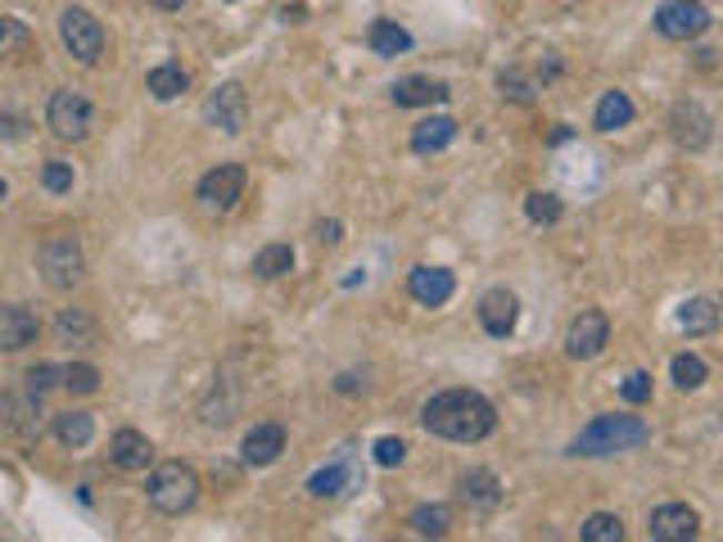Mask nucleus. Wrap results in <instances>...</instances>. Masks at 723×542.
I'll list each match as a JSON object with an SVG mask.
<instances>
[{
  "label": "nucleus",
  "mask_w": 723,
  "mask_h": 542,
  "mask_svg": "<svg viewBox=\"0 0 723 542\" xmlns=\"http://www.w3.org/2000/svg\"><path fill=\"white\" fill-rule=\"evenodd\" d=\"M421 425L439 439H452V443H480L493 434L498 425V412H493V402L475 389H443L425 402V412H421Z\"/></svg>",
  "instance_id": "nucleus-1"
},
{
  "label": "nucleus",
  "mask_w": 723,
  "mask_h": 542,
  "mask_svg": "<svg viewBox=\"0 0 723 542\" xmlns=\"http://www.w3.org/2000/svg\"><path fill=\"white\" fill-rule=\"evenodd\" d=\"M646 439H651V430L637 416H593V425L570 443V452L574 456H611V452L642 448Z\"/></svg>",
  "instance_id": "nucleus-2"
},
{
  "label": "nucleus",
  "mask_w": 723,
  "mask_h": 542,
  "mask_svg": "<svg viewBox=\"0 0 723 542\" xmlns=\"http://www.w3.org/2000/svg\"><path fill=\"white\" fill-rule=\"evenodd\" d=\"M145 498L163 515H185L194 502H200V474H194L185 461H163V465L150 470Z\"/></svg>",
  "instance_id": "nucleus-3"
},
{
  "label": "nucleus",
  "mask_w": 723,
  "mask_h": 542,
  "mask_svg": "<svg viewBox=\"0 0 723 542\" xmlns=\"http://www.w3.org/2000/svg\"><path fill=\"white\" fill-rule=\"evenodd\" d=\"M37 267H41V277H46L50 290H73L87 277V253H82V244L73 235H50L41 244V253H37Z\"/></svg>",
  "instance_id": "nucleus-4"
},
{
  "label": "nucleus",
  "mask_w": 723,
  "mask_h": 542,
  "mask_svg": "<svg viewBox=\"0 0 723 542\" xmlns=\"http://www.w3.org/2000/svg\"><path fill=\"white\" fill-rule=\"evenodd\" d=\"M46 127L59 136V141L78 145L96 127V109H91V100L82 91H54L50 104H46Z\"/></svg>",
  "instance_id": "nucleus-5"
},
{
  "label": "nucleus",
  "mask_w": 723,
  "mask_h": 542,
  "mask_svg": "<svg viewBox=\"0 0 723 542\" xmlns=\"http://www.w3.org/2000/svg\"><path fill=\"white\" fill-rule=\"evenodd\" d=\"M59 41H63V50H69L78 63H87V68L100 63V54H104V28H100V19L91 10H63Z\"/></svg>",
  "instance_id": "nucleus-6"
},
{
  "label": "nucleus",
  "mask_w": 723,
  "mask_h": 542,
  "mask_svg": "<svg viewBox=\"0 0 723 542\" xmlns=\"http://www.w3.org/2000/svg\"><path fill=\"white\" fill-rule=\"evenodd\" d=\"M194 199H200L209 213H231L235 203L244 199V168L240 163H218L213 172L200 177V185H194Z\"/></svg>",
  "instance_id": "nucleus-7"
},
{
  "label": "nucleus",
  "mask_w": 723,
  "mask_h": 542,
  "mask_svg": "<svg viewBox=\"0 0 723 542\" xmlns=\"http://www.w3.org/2000/svg\"><path fill=\"white\" fill-rule=\"evenodd\" d=\"M606 344H611V321H606V312H598V308L579 312V317L570 321V330H565V353H570L574 362L602 358Z\"/></svg>",
  "instance_id": "nucleus-8"
},
{
  "label": "nucleus",
  "mask_w": 723,
  "mask_h": 542,
  "mask_svg": "<svg viewBox=\"0 0 723 542\" xmlns=\"http://www.w3.org/2000/svg\"><path fill=\"white\" fill-rule=\"evenodd\" d=\"M705 28H710V10L701 0H665V6L655 10V32L665 41H696Z\"/></svg>",
  "instance_id": "nucleus-9"
},
{
  "label": "nucleus",
  "mask_w": 723,
  "mask_h": 542,
  "mask_svg": "<svg viewBox=\"0 0 723 542\" xmlns=\"http://www.w3.org/2000/svg\"><path fill=\"white\" fill-rule=\"evenodd\" d=\"M670 136H674L683 150H692V154L705 150L714 141V118H710V109L701 100H679L670 109Z\"/></svg>",
  "instance_id": "nucleus-10"
},
{
  "label": "nucleus",
  "mask_w": 723,
  "mask_h": 542,
  "mask_svg": "<svg viewBox=\"0 0 723 542\" xmlns=\"http://www.w3.org/2000/svg\"><path fill=\"white\" fill-rule=\"evenodd\" d=\"M244 118H249V100H244V87H235V82L218 87V91L204 100V122L218 127V131H227V136L244 131Z\"/></svg>",
  "instance_id": "nucleus-11"
},
{
  "label": "nucleus",
  "mask_w": 723,
  "mask_h": 542,
  "mask_svg": "<svg viewBox=\"0 0 723 542\" xmlns=\"http://www.w3.org/2000/svg\"><path fill=\"white\" fill-rule=\"evenodd\" d=\"M646 529H651L655 542H687V538H696L701 515L687 502H665V506L651 511V524Z\"/></svg>",
  "instance_id": "nucleus-12"
},
{
  "label": "nucleus",
  "mask_w": 723,
  "mask_h": 542,
  "mask_svg": "<svg viewBox=\"0 0 723 542\" xmlns=\"http://www.w3.org/2000/svg\"><path fill=\"white\" fill-rule=\"evenodd\" d=\"M408 290L421 308H443L452 294H456V277L448 267H416L408 277Z\"/></svg>",
  "instance_id": "nucleus-13"
},
{
  "label": "nucleus",
  "mask_w": 723,
  "mask_h": 542,
  "mask_svg": "<svg viewBox=\"0 0 723 542\" xmlns=\"http://www.w3.org/2000/svg\"><path fill=\"white\" fill-rule=\"evenodd\" d=\"M515 321H520V299L511 294V290H489L484 299H480V325L493 334V339H506L511 330H515Z\"/></svg>",
  "instance_id": "nucleus-14"
},
{
  "label": "nucleus",
  "mask_w": 723,
  "mask_h": 542,
  "mask_svg": "<svg viewBox=\"0 0 723 542\" xmlns=\"http://www.w3.org/2000/svg\"><path fill=\"white\" fill-rule=\"evenodd\" d=\"M37 334L41 325L28 308H14V303L0 308V353H23L28 344H37Z\"/></svg>",
  "instance_id": "nucleus-15"
},
{
  "label": "nucleus",
  "mask_w": 723,
  "mask_h": 542,
  "mask_svg": "<svg viewBox=\"0 0 723 542\" xmlns=\"http://www.w3.org/2000/svg\"><path fill=\"white\" fill-rule=\"evenodd\" d=\"M109 461H113L118 470H127V474H137V470H145V465L154 461V443H150L141 430H118V434L109 439Z\"/></svg>",
  "instance_id": "nucleus-16"
},
{
  "label": "nucleus",
  "mask_w": 723,
  "mask_h": 542,
  "mask_svg": "<svg viewBox=\"0 0 723 542\" xmlns=\"http://www.w3.org/2000/svg\"><path fill=\"white\" fill-rule=\"evenodd\" d=\"M456 498H462L471 511H493L502 502V484H498L493 470L475 465V470H466L462 480H456Z\"/></svg>",
  "instance_id": "nucleus-17"
},
{
  "label": "nucleus",
  "mask_w": 723,
  "mask_h": 542,
  "mask_svg": "<svg viewBox=\"0 0 723 542\" xmlns=\"http://www.w3.org/2000/svg\"><path fill=\"white\" fill-rule=\"evenodd\" d=\"M281 452H285V430H281L277 421H268V425H253V430L244 434V443H240L244 465H272Z\"/></svg>",
  "instance_id": "nucleus-18"
},
{
  "label": "nucleus",
  "mask_w": 723,
  "mask_h": 542,
  "mask_svg": "<svg viewBox=\"0 0 723 542\" xmlns=\"http://www.w3.org/2000/svg\"><path fill=\"white\" fill-rule=\"evenodd\" d=\"M37 416H41V412H37V393H28V398L6 393V398H0V425H6L10 434L37 439V434H41V421H37Z\"/></svg>",
  "instance_id": "nucleus-19"
},
{
  "label": "nucleus",
  "mask_w": 723,
  "mask_h": 542,
  "mask_svg": "<svg viewBox=\"0 0 723 542\" xmlns=\"http://www.w3.org/2000/svg\"><path fill=\"white\" fill-rule=\"evenodd\" d=\"M452 91L443 82H430V78H403L393 82V104L399 109H421V104H443Z\"/></svg>",
  "instance_id": "nucleus-20"
},
{
  "label": "nucleus",
  "mask_w": 723,
  "mask_h": 542,
  "mask_svg": "<svg viewBox=\"0 0 723 542\" xmlns=\"http://www.w3.org/2000/svg\"><path fill=\"white\" fill-rule=\"evenodd\" d=\"M452 136H456V122H452L448 113L425 118V122L412 127V150H416V154H439V150L452 145Z\"/></svg>",
  "instance_id": "nucleus-21"
},
{
  "label": "nucleus",
  "mask_w": 723,
  "mask_h": 542,
  "mask_svg": "<svg viewBox=\"0 0 723 542\" xmlns=\"http://www.w3.org/2000/svg\"><path fill=\"white\" fill-rule=\"evenodd\" d=\"M366 41H371V50H375L380 59H393V54H408V50H412V32L399 28L393 19H375V23L366 28Z\"/></svg>",
  "instance_id": "nucleus-22"
},
{
  "label": "nucleus",
  "mask_w": 723,
  "mask_h": 542,
  "mask_svg": "<svg viewBox=\"0 0 723 542\" xmlns=\"http://www.w3.org/2000/svg\"><path fill=\"white\" fill-rule=\"evenodd\" d=\"M54 439L63 448H87L96 439V416L91 412H59L54 416Z\"/></svg>",
  "instance_id": "nucleus-23"
},
{
  "label": "nucleus",
  "mask_w": 723,
  "mask_h": 542,
  "mask_svg": "<svg viewBox=\"0 0 723 542\" xmlns=\"http://www.w3.org/2000/svg\"><path fill=\"white\" fill-rule=\"evenodd\" d=\"M629 122H633V100H629L624 91H606V96L598 100L593 127H598V131H620V127H629Z\"/></svg>",
  "instance_id": "nucleus-24"
},
{
  "label": "nucleus",
  "mask_w": 723,
  "mask_h": 542,
  "mask_svg": "<svg viewBox=\"0 0 723 542\" xmlns=\"http://www.w3.org/2000/svg\"><path fill=\"white\" fill-rule=\"evenodd\" d=\"M714 325H719L714 299H687V303L679 308V330H683V334H710Z\"/></svg>",
  "instance_id": "nucleus-25"
},
{
  "label": "nucleus",
  "mask_w": 723,
  "mask_h": 542,
  "mask_svg": "<svg viewBox=\"0 0 723 542\" xmlns=\"http://www.w3.org/2000/svg\"><path fill=\"white\" fill-rule=\"evenodd\" d=\"M408 524H412L421 538H443V533L452 529V506H443V502H421V506L408 515Z\"/></svg>",
  "instance_id": "nucleus-26"
},
{
  "label": "nucleus",
  "mask_w": 723,
  "mask_h": 542,
  "mask_svg": "<svg viewBox=\"0 0 723 542\" xmlns=\"http://www.w3.org/2000/svg\"><path fill=\"white\" fill-rule=\"evenodd\" d=\"M185 87H190V78L181 73L177 63H159V68H150V78H145V91L154 100H177Z\"/></svg>",
  "instance_id": "nucleus-27"
},
{
  "label": "nucleus",
  "mask_w": 723,
  "mask_h": 542,
  "mask_svg": "<svg viewBox=\"0 0 723 542\" xmlns=\"http://www.w3.org/2000/svg\"><path fill=\"white\" fill-rule=\"evenodd\" d=\"M290 267H294V249L290 244H268V249L253 253V277H262V281L285 277Z\"/></svg>",
  "instance_id": "nucleus-28"
},
{
  "label": "nucleus",
  "mask_w": 723,
  "mask_h": 542,
  "mask_svg": "<svg viewBox=\"0 0 723 542\" xmlns=\"http://www.w3.org/2000/svg\"><path fill=\"white\" fill-rule=\"evenodd\" d=\"M54 334L63 339V344H91V339H96V325H91V317H87L82 308H63L59 321H54Z\"/></svg>",
  "instance_id": "nucleus-29"
},
{
  "label": "nucleus",
  "mask_w": 723,
  "mask_h": 542,
  "mask_svg": "<svg viewBox=\"0 0 723 542\" xmlns=\"http://www.w3.org/2000/svg\"><path fill=\"white\" fill-rule=\"evenodd\" d=\"M620 538H624V524L611 511H598L583 520V542H620Z\"/></svg>",
  "instance_id": "nucleus-30"
},
{
  "label": "nucleus",
  "mask_w": 723,
  "mask_h": 542,
  "mask_svg": "<svg viewBox=\"0 0 723 542\" xmlns=\"http://www.w3.org/2000/svg\"><path fill=\"white\" fill-rule=\"evenodd\" d=\"M524 213H530V222H543V227H552V222H561V199L556 194H548V190H534L530 199H524Z\"/></svg>",
  "instance_id": "nucleus-31"
},
{
  "label": "nucleus",
  "mask_w": 723,
  "mask_h": 542,
  "mask_svg": "<svg viewBox=\"0 0 723 542\" xmlns=\"http://www.w3.org/2000/svg\"><path fill=\"white\" fill-rule=\"evenodd\" d=\"M670 371H674V384H679V389H701V384H705V375H710V371H705V362H701L696 353H679Z\"/></svg>",
  "instance_id": "nucleus-32"
},
{
  "label": "nucleus",
  "mask_w": 723,
  "mask_h": 542,
  "mask_svg": "<svg viewBox=\"0 0 723 542\" xmlns=\"http://www.w3.org/2000/svg\"><path fill=\"white\" fill-rule=\"evenodd\" d=\"M502 87V100H515V104H534V82L520 73V68H506V73L498 78Z\"/></svg>",
  "instance_id": "nucleus-33"
},
{
  "label": "nucleus",
  "mask_w": 723,
  "mask_h": 542,
  "mask_svg": "<svg viewBox=\"0 0 723 542\" xmlns=\"http://www.w3.org/2000/svg\"><path fill=\"white\" fill-rule=\"evenodd\" d=\"M23 380H28V393H37V398H41V393H50V389H59V384H63V367H54V362H37V367H32Z\"/></svg>",
  "instance_id": "nucleus-34"
},
{
  "label": "nucleus",
  "mask_w": 723,
  "mask_h": 542,
  "mask_svg": "<svg viewBox=\"0 0 723 542\" xmlns=\"http://www.w3.org/2000/svg\"><path fill=\"white\" fill-rule=\"evenodd\" d=\"M63 389H73V393H96V389H100V371L87 367V362L63 367Z\"/></svg>",
  "instance_id": "nucleus-35"
},
{
  "label": "nucleus",
  "mask_w": 723,
  "mask_h": 542,
  "mask_svg": "<svg viewBox=\"0 0 723 542\" xmlns=\"http://www.w3.org/2000/svg\"><path fill=\"white\" fill-rule=\"evenodd\" d=\"M41 185H46L50 194H69V190H73V163L50 159V163L41 168Z\"/></svg>",
  "instance_id": "nucleus-36"
},
{
  "label": "nucleus",
  "mask_w": 723,
  "mask_h": 542,
  "mask_svg": "<svg viewBox=\"0 0 723 542\" xmlns=\"http://www.w3.org/2000/svg\"><path fill=\"white\" fill-rule=\"evenodd\" d=\"M349 480V465L340 461V465H331V470H321V474H312V498H335L340 493V484Z\"/></svg>",
  "instance_id": "nucleus-37"
},
{
  "label": "nucleus",
  "mask_w": 723,
  "mask_h": 542,
  "mask_svg": "<svg viewBox=\"0 0 723 542\" xmlns=\"http://www.w3.org/2000/svg\"><path fill=\"white\" fill-rule=\"evenodd\" d=\"M32 41V32L19 23V19H0V54H14Z\"/></svg>",
  "instance_id": "nucleus-38"
},
{
  "label": "nucleus",
  "mask_w": 723,
  "mask_h": 542,
  "mask_svg": "<svg viewBox=\"0 0 723 542\" xmlns=\"http://www.w3.org/2000/svg\"><path fill=\"white\" fill-rule=\"evenodd\" d=\"M620 393H624V402H646V398H651V375H646V371H633V375L620 384Z\"/></svg>",
  "instance_id": "nucleus-39"
},
{
  "label": "nucleus",
  "mask_w": 723,
  "mask_h": 542,
  "mask_svg": "<svg viewBox=\"0 0 723 542\" xmlns=\"http://www.w3.org/2000/svg\"><path fill=\"white\" fill-rule=\"evenodd\" d=\"M403 456H408L403 439H380V443H375V461H380V465H403Z\"/></svg>",
  "instance_id": "nucleus-40"
},
{
  "label": "nucleus",
  "mask_w": 723,
  "mask_h": 542,
  "mask_svg": "<svg viewBox=\"0 0 723 542\" xmlns=\"http://www.w3.org/2000/svg\"><path fill=\"white\" fill-rule=\"evenodd\" d=\"M317 240L335 244V240H340V222H317Z\"/></svg>",
  "instance_id": "nucleus-41"
},
{
  "label": "nucleus",
  "mask_w": 723,
  "mask_h": 542,
  "mask_svg": "<svg viewBox=\"0 0 723 542\" xmlns=\"http://www.w3.org/2000/svg\"><path fill=\"white\" fill-rule=\"evenodd\" d=\"M150 6H154V10H181L185 0H150Z\"/></svg>",
  "instance_id": "nucleus-42"
},
{
  "label": "nucleus",
  "mask_w": 723,
  "mask_h": 542,
  "mask_svg": "<svg viewBox=\"0 0 723 542\" xmlns=\"http://www.w3.org/2000/svg\"><path fill=\"white\" fill-rule=\"evenodd\" d=\"M6 194H10V185H6V181H0V199H6Z\"/></svg>",
  "instance_id": "nucleus-43"
}]
</instances>
